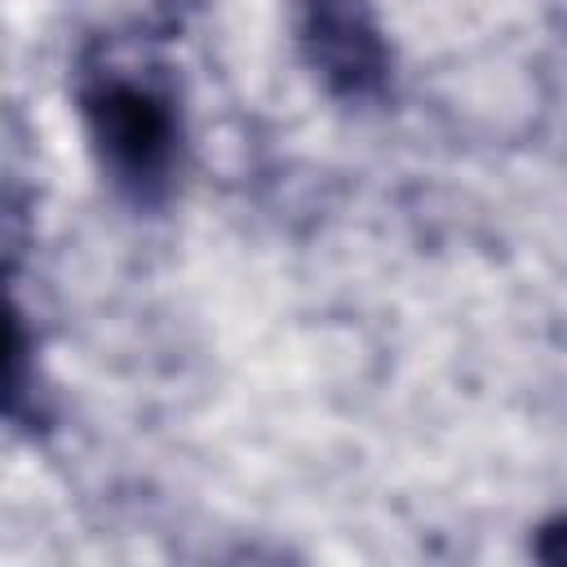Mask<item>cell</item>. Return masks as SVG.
<instances>
[{"label": "cell", "mask_w": 567, "mask_h": 567, "mask_svg": "<svg viewBox=\"0 0 567 567\" xmlns=\"http://www.w3.org/2000/svg\"><path fill=\"white\" fill-rule=\"evenodd\" d=\"M80 115L102 173L133 199L164 195L177 164V111L164 89L115 66H89L80 80Z\"/></svg>", "instance_id": "cell-1"}, {"label": "cell", "mask_w": 567, "mask_h": 567, "mask_svg": "<svg viewBox=\"0 0 567 567\" xmlns=\"http://www.w3.org/2000/svg\"><path fill=\"white\" fill-rule=\"evenodd\" d=\"M306 58L332 93L368 97L385 80V44L363 0H306Z\"/></svg>", "instance_id": "cell-2"}, {"label": "cell", "mask_w": 567, "mask_h": 567, "mask_svg": "<svg viewBox=\"0 0 567 567\" xmlns=\"http://www.w3.org/2000/svg\"><path fill=\"white\" fill-rule=\"evenodd\" d=\"M0 416L31 425L40 421L35 394H31V354H27V328L9 297L0 292Z\"/></svg>", "instance_id": "cell-3"}]
</instances>
